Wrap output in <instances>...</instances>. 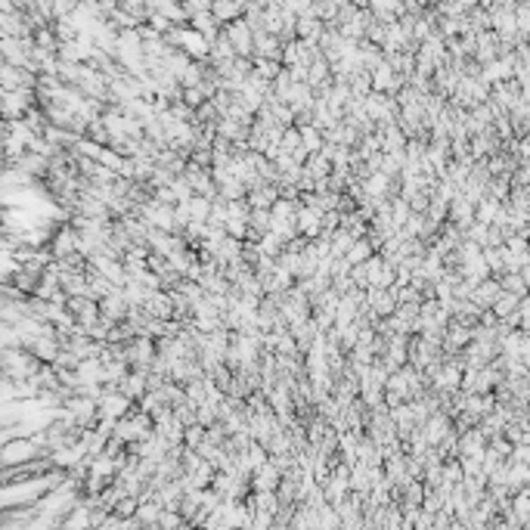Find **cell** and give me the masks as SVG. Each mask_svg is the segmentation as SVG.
I'll return each instance as SVG.
<instances>
[{
	"label": "cell",
	"instance_id": "cell-12",
	"mask_svg": "<svg viewBox=\"0 0 530 530\" xmlns=\"http://www.w3.org/2000/svg\"><path fill=\"white\" fill-rule=\"evenodd\" d=\"M202 441H205V428H202V425L183 428V450H196Z\"/></svg>",
	"mask_w": 530,
	"mask_h": 530
},
{
	"label": "cell",
	"instance_id": "cell-7",
	"mask_svg": "<svg viewBox=\"0 0 530 530\" xmlns=\"http://www.w3.org/2000/svg\"><path fill=\"white\" fill-rule=\"evenodd\" d=\"M521 301H524V298H515V295H506V291H502V295L493 301L490 314H493L496 320H508V316H512L515 310H518V304H521Z\"/></svg>",
	"mask_w": 530,
	"mask_h": 530
},
{
	"label": "cell",
	"instance_id": "cell-11",
	"mask_svg": "<svg viewBox=\"0 0 530 530\" xmlns=\"http://www.w3.org/2000/svg\"><path fill=\"white\" fill-rule=\"evenodd\" d=\"M267 459H270V456H267V450H264L261 443H251V447L245 450V462H248V468H251V472L264 468V465H267Z\"/></svg>",
	"mask_w": 530,
	"mask_h": 530
},
{
	"label": "cell",
	"instance_id": "cell-3",
	"mask_svg": "<svg viewBox=\"0 0 530 530\" xmlns=\"http://www.w3.org/2000/svg\"><path fill=\"white\" fill-rule=\"evenodd\" d=\"M35 453H37V447L31 441H16V443H6V447L0 450V462H3V465H22V462H28Z\"/></svg>",
	"mask_w": 530,
	"mask_h": 530
},
{
	"label": "cell",
	"instance_id": "cell-6",
	"mask_svg": "<svg viewBox=\"0 0 530 530\" xmlns=\"http://www.w3.org/2000/svg\"><path fill=\"white\" fill-rule=\"evenodd\" d=\"M242 12H245V3H211V16L221 25H230L236 19H242Z\"/></svg>",
	"mask_w": 530,
	"mask_h": 530
},
{
	"label": "cell",
	"instance_id": "cell-1",
	"mask_svg": "<svg viewBox=\"0 0 530 530\" xmlns=\"http://www.w3.org/2000/svg\"><path fill=\"white\" fill-rule=\"evenodd\" d=\"M280 481H282V475L276 472L273 465H264V468H257V472H251V478H248V487H251V493H276V487H280Z\"/></svg>",
	"mask_w": 530,
	"mask_h": 530
},
{
	"label": "cell",
	"instance_id": "cell-10",
	"mask_svg": "<svg viewBox=\"0 0 530 530\" xmlns=\"http://www.w3.org/2000/svg\"><path fill=\"white\" fill-rule=\"evenodd\" d=\"M375 251L369 248V242L366 239H357L354 245L348 248V255H344V261H348V267H357V264H363V261H369Z\"/></svg>",
	"mask_w": 530,
	"mask_h": 530
},
{
	"label": "cell",
	"instance_id": "cell-9",
	"mask_svg": "<svg viewBox=\"0 0 530 530\" xmlns=\"http://www.w3.org/2000/svg\"><path fill=\"white\" fill-rule=\"evenodd\" d=\"M208 214H211V198H202V196L189 198V223L205 227V223H208Z\"/></svg>",
	"mask_w": 530,
	"mask_h": 530
},
{
	"label": "cell",
	"instance_id": "cell-5",
	"mask_svg": "<svg viewBox=\"0 0 530 530\" xmlns=\"http://www.w3.org/2000/svg\"><path fill=\"white\" fill-rule=\"evenodd\" d=\"M158 518H162V506H158L155 499H140V506H137V512H134L137 524L152 527V524H158Z\"/></svg>",
	"mask_w": 530,
	"mask_h": 530
},
{
	"label": "cell",
	"instance_id": "cell-4",
	"mask_svg": "<svg viewBox=\"0 0 530 530\" xmlns=\"http://www.w3.org/2000/svg\"><path fill=\"white\" fill-rule=\"evenodd\" d=\"M115 391H118L121 397H128L130 403H137V400H140V397L146 394V373H137V369H130V373L115 385Z\"/></svg>",
	"mask_w": 530,
	"mask_h": 530
},
{
	"label": "cell",
	"instance_id": "cell-2",
	"mask_svg": "<svg viewBox=\"0 0 530 530\" xmlns=\"http://www.w3.org/2000/svg\"><path fill=\"white\" fill-rule=\"evenodd\" d=\"M499 295H502L499 282H496L493 276H490V280H484V282H478V286H475L472 298H468V304H475L478 310H490V307H493V301H496Z\"/></svg>",
	"mask_w": 530,
	"mask_h": 530
},
{
	"label": "cell",
	"instance_id": "cell-8",
	"mask_svg": "<svg viewBox=\"0 0 530 530\" xmlns=\"http://www.w3.org/2000/svg\"><path fill=\"white\" fill-rule=\"evenodd\" d=\"M295 130L301 134V149L307 152V155H316V152L323 149V143H326V140H323V134L314 128V124H307V128H295Z\"/></svg>",
	"mask_w": 530,
	"mask_h": 530
}]
</instances>
